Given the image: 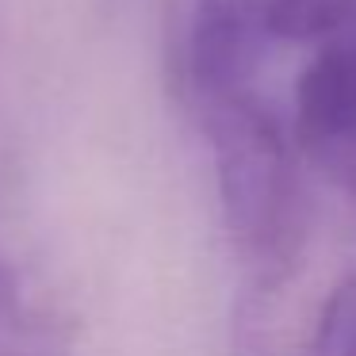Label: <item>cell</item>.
I'll use <instances>...</instances> for the list:
<instances>
[{
  "instance_id": "obj_1",
  "label": "cell",
  "mask_w": 356,
  "mask_h": 356,
  "mask_svg": "<svg viewBox=\"0 0 356 356\" xmlns=\"http://www.w3.org/2000/svg\"><path fill=\"white\" fill-rule=\"evenodd\" d=\"M192 108L215 157L230 249L241 272L272 291L295 276L310 230L295 134L257 88L211 96Z\"/></svg>"
},
{
  "instance_id": "obj_2",
  "label": "cell",
  "mask_w": 356,
  "mask_h": 356,
  "mask_svg": "<svg viewBox=\"0 0 356 356\" xmlns=\"http://www.w3.org/2000/svg\"><path fill=\"white\" fill-rule=\"evenodd\" d=\"M291 134L356 218V39L318 47L295 81Z\"/></svg>"
},
{
  "instance_id": "obj_3",
  "label": "cell",
  "mask_w": 356,
  "mask_h": 356,
  "mask_svg": "<svg viewBox=\"0 0 356 356\" xmlns=\"http://www.w3.org/2000/svg\"><path fill=\"white\" fill-rule=\"evenodd\" d=\"M272 47V0H192L177 50L180 88L192 104L257 88Z\"/></svg>"
},
{
  "instance_id": "obj_4",
  "label": "cell",
  "mask_w": 356,
  "mask_h": 356,
  "mask_svg": "<svg viewBox=\"0 0 356 356\" xmlns=\"http://www.w3.org/2000/svg\"><path fill=\"white\" fill-rule=\"evenodd\" d=\"M356 39V0H272V42L330 47Z\"/></svg>"
},
{
  "instance_id": "obj_5",
  "label": "cell",
  "mask_w": 356,
  "mask_h": 356,
  "mask_svg": "<svg viewBox=\"0 0 356 356\" xmlns=\"http://www.w3.org/2000/svg\"><path fill=\"white\" fill-rule=\"evenodd\" d=\"M0 356H65L50 330L31 314L8 268H0Z\"/></svg>"
},
{
  "instance_id": "obj_6",
  "label": "cell",
  "mask_w": 356,
  "mask_h": 356,
  "mask_svg": "<svg viewBox=\"0 0 356 356\" xmlns=\"http://www.w3.org/2000/svg\"><path fill=\"white\" fill-rule=\"evenodd\" d=\"M302 356H356V276L341 280L322 302Z\"/></svg>"
},
{
  "instance_id": "obj_7",
  "label": "cell",
  "mask_w": 356,
  "mask_h": 356,
  "mask_svg": "<svg viewBox=\"0 0 356 356\" xmlns=\"http://www.w3.org/2000/svg\"><path fill=\"white\" fill-rule=\"evenodd\" d=\"M0 268H8V264H4V261H0Z\"/></svg>"
}]
</instances>
